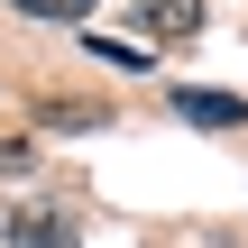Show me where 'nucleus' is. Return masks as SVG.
<instances>
[{"label": "nucleus", "mask_w": 248, "mask_h": 248, "mask_svg": "<svg viewBox=\"0 0 248 248\" xmlns=\"http://www.w3.org/2000/svg\"><path fill=\"white\" fill-rule=\"evenodd\" d=\"M138 28H147V46H184V37H202V0H138Z\"/></svg>", "instance_id": "1"}, {"label": "nucleus", "mask_w": 248, "mask_h": 248, "mask_svg": "<svg viewBox=\"0 0 248 248\" xmlns=\"http://www.w3.org/2000/svg\"><path fill=\"white\" fill-rule=\"evenodd\" d=\"M175 110H184L193 129H239V120H248L239 92H212V83H175Z\"/></svg>", "instance_id": "2"}, {"label": "nucleus", "mask_w": 248, "mask_h": 248, "mask_svg": "<svg viewBox=\"0 0 248 248\" xmlns=\"http://www.w3.org/2000/svg\"><path fill=\"white\" fill-rule=\"evenodd\" d=\"M0 239L9 248H83L74 221H55V212H0Z\"/></svg>", "instance_id": "3"}, {"label": "nucleus", "mask_w": 248, "mask_h": 248, "mask_svg": "<svg viewBox=\"0 0 248 248\" xmlns=\"http://www.w3.org/2000/svg\"><path fill=\"white\" fill-rule=\"evenodd\" d=\"M37 120H46V129H92L101 110H92V101H37Z\"/></svg>", "instance_id": "4"}, {"label": "nucleus", "mask_w": 248, "mask_h": 248, "mask_svg": "<svg viewBox=\"0 0 248 248\" xmlns=\"http://www.w3.org/2000/svg\"><path fill=\"white\" fill-rule=\"evenodd\" d=\"M9 9H28V18H55V28H74V18H92V0H9Z\"/></svg>", "instance_id": "5"}, {"label": "nucleus", "mask_w": 248, "mask_h": 248, "mask_svg": "<svg viewBox=\"0 0 248 248\" xmlns=\"http://www.w3.org/2000/svg\"><path fill=\"white\" fill-rule=\"evenodd\" d=\"M0 175H37V147H28V138H9V147H0Z\"/></svg>", "instance_id": "6"}]
</instances>
